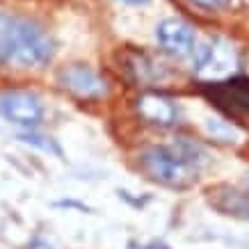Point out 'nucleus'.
Masks as SVG:
<instances>
[{"mask_svg": "<svg viewBox=\"0 0 249 249\" xmlns=\"http://www.w3.org/2000/svg\"><path fill=\"white\" fill-rule=\"evenodd\" d=\"M206 162L204 149L188 140H174L169 144H158L144 149L140 165L151 181L174 190L192 188Z\"/></svg>", "mask_w": 249, "mask_h": 249, "instance_id": "f257e3e1", "label": "nucleus"}, {"mask_svg": "<svg viewBox=\"0 0 249 249\" xmlns=\"http://www.w3.org/2000/svg\"><path fill=\"white\" fill-rule=\"evenodd\" d=\"M51 35L30 18L0 12V62L18 69L44 67L53 57Z\"/></svg>", "mask_w": 249, "mask_h": 249, "instance_id": "f03ea898", "label": "nucleus"}, {"mask_svg": "<svg viewBox=\"0 0 249 249\" xmlns=\"http://www.w3.org/2000/svg\"><path fill=\"white\" fill-rule=\"evenodd\" d=\"M238 71V53L235 46L224 37H211L195 48V76L201 83H222L235 76Z\"/></svg>", "mask_w": 249, "mask_h": 249, "instance_id": "7ed1b4c3", "label": "nucleus"}, {"mask_svg": "<svg viewBox=\"0 0 249 249\" xmlns=\"http://www.w3.org/2000/svg\"><path fill=\"white\" fill-rule=\"evenodd\" d=\"M0 114L18 126H37L44 119V103L32 91L12 89L0 94Z\"/></svg>", "mask_w": 249, "mask_h": 249, "instance_id": "20e7f679", "label": "nucleus"}, {"mask_svg": "<svg viewBox=\"0 0 249 249\" xmlns=\"http://www.w3.org/2000/svg\"><path fill=\"white\" fill-rule=\"evenodd\" d=\"M208 98L231 117H249V78H227L213 83Z\"/></svg>", "mask_w": 249, "mask_h": 249, "instance_id": "39448f33", "label": "nucleus"}, {"mask_svg": "<svg viewBox=\"0 0 249 249\" xmlns=\"http://www.w3.org/2000/svg\"><path fill=\"white\" fill-rule=\"evenodd\" d=\"M60 85L76 98H101L107 94V83L94 69L71 64L60 71Z\"/></svg>", "mask_w": 249, "mask_h": 249, "instance_id": "423d86ee", "label": "nucleus"}, {"mask_svg": "<svg viewBox=\"0 0 249 249\" xmlns=\"http://www.w3.org/2000/svg\"><path fill=\"white\" fill-rule=\"evenodd\" d=\"M158 44L172 57H185L196 48V35L192 25L181 18H165L158 25Z\"/></svg>", "mask_w": 249, "mask_h": 249, "instance_id": "0eeeda50", "label": "nucleus"}, {"mask_svg": "<svg viewBox=\"0 0 249 249\" xmlns=\"http://www.w3.org/2000/svg\"><path fill=\"white\" fill-rule=\"evenodd\" d=\"M137 112L144 121H149L153 126L169 128L178 121V107L169 96L158 94V91H146L137 98Z\"/></svg>", "mask_w": 249, "mask_h": 249, "instance_id": "6e6552de", "label": "nucleus"}, {"mask_svg": "<svg viewBox=\"0 0 249 249\" xmlns=\"http://www.w3.org/2000/svg\"><path fill=\"white\" fill-rule=\"evenodd\" d=\"M208 204L222 215L238 219H249V190L233 185H217L208 190Z\"/></svg>", "mask_w": 249, "mask_h": 249, "instance_id": "1a4fd4ad", "label": "nucleus"}, {"mask_svg": "<svg viewBox=\"0 0 249 249\" xmlns=\"http://www.w3.org/2000/svg\"><path fill=\"white\" fill-rule=\"evenodd\" d=\"M188 2H192V5H195V7H199V9L215 12V9H222V7H224L229 0H188Z\"/></svg>", "mask_w": 249, "mask_h": 249, "instance_id": "9d476101", "label": "nucleus"}, {"mask_svg": "<svg viewBox=\"0 0 249 249\" xmlns=\"http://www.w3.org/2000/svg\"><path fill=\"white\" fill-rule=\"evenodd\" d=\"M124 2H128V5H142V2H146V0H124Z\"/></svg>", "mask_w": 249, "mask_h": 249, "instance_id": "9b49d317", "label": "nucleus"}]
</instances>
